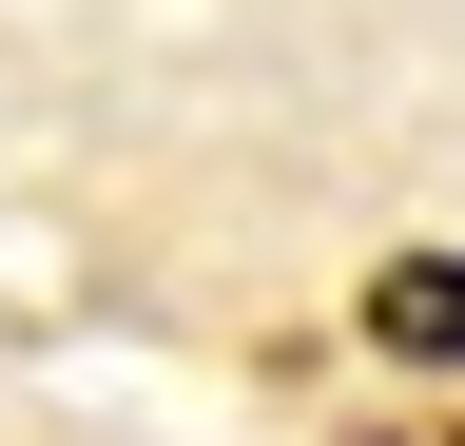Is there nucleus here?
<instances>
[{"instance_id": "1", "label": "nucleus", "mask_w": 465, "mask_h": 446, "mask_svg": "<svg viewBox=\"0 0 465 446\" xmlns=\"http://www.w3.org/2000/svg\"><path fill=\"white\" fill-rule=\"evenodd\" d=\"M369 330L427 350V369H465V253H388V272H369Z\"/></svg>"}]
</instances>
